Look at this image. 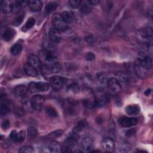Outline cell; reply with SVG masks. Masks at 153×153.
<instances>
[{"mask_svg":"<svg viewBox=\"0 0 153 153\" xmlns=\"http://www.w3.org/2000/svg\"><path fill=\"white\" fill-rule=\"evenodd\" d=\"M23 70L25 73L30 76L35 77L37 76L38 75V70L35 68L33 67L32 66L30 65L29 63L25 64L23 66Z\"/></svg>","mask_w":153,"mask_h":153,"instance_id":"cell-13","label":"cell"},{"mask_svg":"<svg viewBox=\"0 0 153 153\" xmlns=\"http://www.w3.org/2000/svg\"><path fill=\"white\" fill-rule=\"evenodd\" d=\"M44 69L50 74L59 72L60 70V65L57 57L48 50L44 57Z\"/></svg>","mask_w":153,"mask_h":153,"instance_id":"cell-1","label":"cell"},{"mask_svg":"<svg viewBox=\"0 0 153 153\" xmlns=\"http://www.w3.org/2000/svg\"><path fill=\"white\" fill-rule=\"evenodd\" d=\"M15 33H16L15 30L13 29H11V28L6 29L2 34V38L4 41H11L14 36Z\"/></svg>","mask_w":153,"mask_h":153,"instance_id":"cell-20","label":"cell"},{"mask_svg":"<svg viewBox=\"0 0 153 153\" xmlns=\"http://www.w3.org/2000/svg\"><path fill=\"white\" fill-rule=\"evenodd\" d=\"M1 116H4V115H7L10 111V108L5 104H1Z\"/></svg>","mask_w":153,"mask_h":153,"instance_id":"cell-32","label":"cell"},{"mask_svg":"<svg viewBox=\"0 0 153 153\" xmlns=\"http://www.w3.org/2000/svg\"><path fill=\"white\" fill-rule=\"evenodd\" d=\"M117 76L122 82H127L128 81V76L123 71H119L117 73Z\"/></svg>","mask_w":153,"mask_h":153,"instance_id":"cell-28","label":"cell"},{"mask_svg":"<svg viewBox=\"0 0 153 153\" xmlns=\"http://www.w3.org/2000/svg\"><path fill=\"white\" fill-rule=\"evenodd\" d=\"M25 137V131L24 130H20L17 133L15 142H22L24 140Z\"/></svg>","mask_w":153,"mask_h":153,"instance_id":"cell-30","label":"cell"},{"mask_svg":"<svg viewBox=\"0 0 153 153\" xmlns=\"http://www.w3.org/2000/svg\"><path fill=\"white\" fill-rule=\"evenodd\" d=\"M61 16L67 24H69L72 23L74 19V15L72 14V13H71L69 11H63L61 14Z\"/></svg>","mask_w":153,"mask_h":153,"instance_id":"cell-21","label":"cell"},{"mask_svg":"<svg viewBox=\"0 0 153 153\" xmlns=\"http://www.w3.org/2000/svg\"><path fill=\"white\" fill-rule=\"evenodd\" d=\"M35 23V20L34 18L33 17H30L26 22V24H25V27L27 29H29L30 28H32L34 25Z\"/></svg>","mask_w":153,"mask_h":153,"instance_id":"cell-34","label":"cell"},{"mask_svg":"<svg viewBox=\"0 0 153 153\" xmlns=\"http://www.w3.org/2000/svg\"><path fill=\"white\" fill-rule=\"evenodd\" d=\"M27 134L29 137L34 138L38 134L37 130L34 127L30 126L27 128Z\"/></svg>","mask_w":153,"mask_h":153,"instance_id":"cell-29","label":"cell"},{"mask_svg":"<svg viewBox=\"0 0 153 153\" xmlns=\"http://www.w3.org/2000/svg\"><path fill=\"white\" fill-rule=\"evenodd\" d=\"M48 148L50 151L53 153H60L62 152V148L60 144L55 140H52L50 142L48 145Z\"/></svg>","mask_w":153,"mask_h":153,"instance_id":"cell-15","label":"cell"},{"mask_svg":"<svg viewBox=\"0 0 153 153\" xmlns=\"http://www.w3.org/2000/svg\"><path fill=\"white\" fill-rule=\"evenodd\" d=\"M98 80H99V82L101 84H103V85H105V84L108 83V79H106V78L104 75H102V74H100L98 76Z\"/></svg>","mask_w":153,"mask_h":153,"instance_id":"cell-36","label":"cell"},{"mask_svg":"<svg viewBox=\"0 0 153 153\" xmlns=\"http://www.w3.org/2000/svg\"><path fill=\"white\" fill-rule=\"evenodd\" d=\"M27 63L36 69H39L41 68V61L39 58L35 54H32L28 56L27 58Z\"/></svg>","mask_w":153,"mask_h":153,"instance_id":"cell-11","label":"cell"},{"mask_svg":"<svg viewBox=\"0 0 153 153\" xmlns=\"http://www.w3.org/2000/svg\"><path fill=\"white\" fill-rule=\"evenodd\" d=\"M52 23L57 30L65 31L68 29V25L60 13H55L52 17Z\"/></svg>","mask_w":153,"mask_h":153,"instance_id":"cell-2","label":"cell"},{"mask_svg":"<svg viewBox=\"0 0 153 153\" xmlns=\"http://www.w3.org/2000/svg\"><path fill=\"white\" fill-rule=\"evenodd\" d=\"M152 29L150 27L145 28L140 32L139 35L143 44H149V41L152 38Z\"/></svg>","mask_w":153,"mask_h":153,"instance_id":"cell-7","label":"cell"},{"mask_svg":"<svg viewBox=\"0 0 153 153\" xmlns=\"http://www.w3.org/2000/svg\"><path fill=\"white\" fill-rule=\"evenodd\" d=\"M95 59V56L92 52H88L85 56V59L88 61H93Z\"/></svg>","mask_w":153,"mask_h":153,"instance_id":"cell-37","label":"cell"},{"mask_svg":"<svg viewBox=\"0 0 153 153\" xmlns=\"http://www.w3.org/2000/svg\"><path fill=\"white\" fill-rule=\"evenodd\" d=\"M108 98L105 95L100 96L97 99H96L95 106H102L105 105L108 102Z\"/></svg>","mask_w":153,"mask_h":153,"instance_id":"cell-23","label":"cell"},{"mask_svg":"<svg viewBox=\"0 0 153 153\" xmlns=\"http://www.w3.org/2000/svg\"><path fill=\"white\" fill-rule=\"evenodd\" d=\"M49 88V84L42 82H31L29 84V89L32 93L46 91Z\"/></svg>","mask_w":153,"mask_h":153,"instance_id":"cell-4","label":"cell"},{"mask_svg":"<svg viewBox=\"0 0 153 153\" xmlns=\"http://www.w3.org/2000/svg\"><path fill=\"white\" fill-rule=\"evenodd\" d=\"M151 89H147L145 91V94L146 96H149L150 94H151Z\"/></svg>","mask_w":153,"mask_h":153,"instance_id":"cell-44","label":"cell"},{"mask_svg":"<svg viewBox=\"0 0 153 153\" xmlns=\"http://www.w3.org/2000/svg\"><path fill=\"white\" fill-rule=\"evenodd\" d=\"M22 46L19 44H16L11 47L10 49V52L13 55L16 56L19 54L22 51Z\"/></svg>","mask_w":153,"mask_h":153,"instance_id":"cell-26","label":"cell"},{"mask_svg":"<svg viewBox=\"0 0 153 153\" xmlns=\"http://www.w3.org/2000/svg\"><path fill=\"white\" fill-rule=\"evenodd\" d=\"M119 123L124 127H130L136 126L138 123V120L136 118L122 117L119 120Z\"/></svg>","mask_w":153,"mask_h":153,"instance_id":"cell-9","label":"cell"},{"mask_svg":"<svg viewBox=\"0 0 153 153\" xmlns=\"http://www.w3.org/2000/svg\"><path fill=\"white\" fill-rule=\"evenodd\" d=\"M46 112L49 116H50L51 117H56L58 115V114H57V111H56V109L51 106L47 107Z\"/></svg>","mask_w":153,"mask_h":153,"instance_id":"cell-31","label":"cell"},{"mask_svg":"<svg viewBox=\"0 0 153 153\" xmlns=\"http://www.w3.org/2000/svg\"><path fill=\"white\" fill-rule=\"evenodd\" d=\"M81 1H78V0H71L69 1V5L70 6L73 8H78L80 6Z\"/></svg>","mask_w":153,"mask_h":153,"instance_id":"cell-35","label":"cell"},{"mask_svg":"<svg viewBox=\"0 0 153 153\" xmlns=\"http://www.w3.org/2000/svg\"><path fill=\"white\" fill-rule=\"evenodd\" d=\"M63 130H57L53 131L52 133H50L46 136L47 140H50V139H56L57 137H59L60 136H61L63 133Z\"/></svg>","mask_w":153,"mask_h":153,"instance_id":"cell-25","label":"cell"},{"mask_svg":"<svg viewBox=\"0 0 153 153\" xmlns=\"http://www.w3.org/2000/svg\"><path fill=\"white\" fill-rule=\"evenodd\" d=\"M28 5L30 10L33 12L39 11L42 7V2L39 1H29Z\"/></svg>","mask_w":153,"mask_h":153,"instance_id":"cell-17","label":"cell"},{"mask_svg":"<svg viewBox=\"0 0 153 153\" xmlns=\"http://www.w3.org/2000/svg\"><path fill=\"white\" fill-rule=\"evenodd\" d=\"M88 2L91 5H96L100 2L99 1L97 0H89Z\"/></svg>","mask_w":153,"mask_h":153,"instance_id":"cell-42","label":"cell"},{"mask_svg":"<svg viewBox=\"0 0 153 153\" xmlns=\"http://www.w3.org/2000/svg\"><path fill=\"white\" fill-rule=\"evenodd\" d=\"M19 152H21V153H31L33 152V149L30 146L26 145V146H22L19 149Z\"/></svg>","mask_w":153,"mask_h":153,"instance_id":"cell-33","label":"cell"},{"mask_svg":"<svg viewBox=\"0 0 153 153\" xmlns=\"http://www.w3.org/2000/svg\"><path fill=\"white\" fill-rule=\"evenodd\" d=\"M102 144L103 148L108 151H112L115 148V143L110 137H105L103 139Z\"/></svg>","mask_w":153,"mask_h":153,"instance_id":"cell-12","label":"cell"},{"mask_svg":"<svg viewBox=\"0 0 153 153\" xmlns=\"http://www.w3.org/2000/svg\"><path fill=\"white\" fill-rule=\"evenodd\" d=\"M108 87L110 93L117 94L120 92L121 87L118 79L115 78H111L108 80Z\"/></svg>","mask_w":153,"mask_h":153,"instance_id":"cell-5","label":"cell"},{"mask_svg":"<svg viewBox=\"0 0 153 153\" xmlns=\"http://www.w3.org/2000/svg\"><path fill=\"white\" fill-rule=\"evenodd\" d=\"M126 112L130 115H136L140 112V107L137 105H130L126 107Z\"/></svg>","mask_w":153,"mask_h":153,"instance_id":"cell-16","label":"cell"},{"mask_svg":"<svg viewBox=\"0 0 153 153\" xmlns=\"http://www.w3.org/2000/svg\"><path fill=\"white\" fill-rule=\"evenodd\" d=\"M45 102V99L41 95H35L30 100V106L32 109L39 111L42 109Z\"/></svg>","mask_w":153,"mask_h":153,"instance_id":"cell-6","label":"cell"},{"mask_svg":"<svg viewBox=\"0 0 153 153\" xmlns=\"http://www.w3.org/2000/svg\"><path fill=\"white\" fill-rule=\"evenodd\" d=\"M134 133H135V131H134V130L131 129V130H128L126 132V135L128 136H130L131 135H133L134 134Z\"/></svg>","mask_w":153,"mask_h":153,"instance_id":"cell-43","label":"cell"},{"mask_svg":"<svg viewBox=\"0 0 153 153\" xmlns=\"http://www.w3.org/2000/svg\"><path fill=\"white\" fill-rule=\"evenodd\" d=\"M86 122L84 120H82L80 121L78 123V124H76V127H75V128L74 129L73 133H75L76 134H78V132L82 131L83 130V128H85V127L86 126Z\"/></svg>","mask_w":153,"mask_h":153,"instance_id":"cell-24","label":"cell"},{"mask_svg":"<svg viewBox=\"0 0 153 153\" xmlns=\"http://www.w3.org/2000/svg\"><path fill=\"white\" fill-rule=\"evenodd\" d=\"M1 9L5 14L10 15L13 12V3L8 1H2L1 2Z\"/></svg>","mask_w":153,"mask_h":153,"instance_id":"cell-14","label":"cell"},{"mask_svg":"<svg viewBox=\"0 0 153 153\" xmlns=\"http://www.w3.org/2000/svg\"><path fill=\"white\" fill-rule=\"evenodd\" d=\"M17 132L16 131V130H13L11 132L10 135V138L11 140L15 142L16 137V136H17Z\"/></svg>","mask_w":153,"mask_h":153,"instance_id":"cell-40","label":"cell"},{"mask_svg":"<svg viewBox=\"0 0 153 153\" xmlns=\"http://www.w3.org/2000/svg\"><path fill=\"white\" fill-rule=\"evenodd\" d=\"M48 36L51 42L54 43H59L62 39L60 31L56 29H51L48 32Z\"/></svg>","mask_w":153,"mask_h":153,"instance_id":"cell-10","label":"cell"},{"mask_svg":"<svg viewBox=\"0 0 153 153\" xmlns=\"http://www.w3.org/2000/svg\"><path fill=\"white\" fill-rule=\"evenodd\" d=\"M27 92V88L25 85H19L15 87L14 93L17 97H23L26 94Z\"/></svg>","mask_w":153,"mask_h":153,"instance_id":"cell-18","label":"cell"},{"mask_svg":"<svg viewBox=\"0 0 153 153\" xmlns=\"http://www.w3.org/2000/svg\"><path fill=\"white\" fill-rule=\"evenodd\" d=\"M10 121L8 120H5L2 123V127L4 129H7L10 127Z\"/></svg>","mask_w":153,"mask_h":153,"instance_id":"cell-41","label":"cell"},{"mask_svg":"<svg viewBox=\"0 0 153 153\" xmlns=\"http://www.w3.org/2000/svg\"><path fill=\"white\" fill-rule=\"evenodd\" d=\"M57 7V4L55 1H51L49 2L47 5H45V13L47 14H49L50 13H52Z\"/></svg>","mask_w":153,"mask_h":153,"instance_id":"cell-22","label":"cell"},{"mask_svg":"<svg viewBox=\"0 0 153 153\" xmlns=\"http://www.w3.org/2000/svg\"><path fill=\"white\" fill-rule=\"evenodd\" d=\"M66 83V79L58 75L53 76L50 79V85L56 91L62 90Z\"/></svg>","mask_w":153,"mask_h":153,"instance_id":"cell-3","label":"cell"},{"mask_svg":"<svg viewBox=\"0 0 153 153\" xmlns=\"http://www.w3.org/2000/svg\"><path fill=\"white\" fill-rule=\"evenodd\" d=\"M80 11L84 14H87L90 13L91 10V5L88 1H82L80 4Z\"/></svg>","mask_w":153,"mask_h":153,"instance_id":"cell-19","label":"cell"},{"mask_svg":"<svg viewBox=\"0 0 153 153\" xmlns=\"http://www.w3.org/2000/svg\"><path fill=\"white\" fill-rule=\"evenodd\" d=\"M69 89L71 91H72L73 92H77L79 90V87L77 85H76L75 84H73L69 86Z\"/></svg>","mask_w":153,"mask_h":153,"instance_id":"cell-39","label":"cell"},{"mask_svg":"<svg viewBox=\"0 0 153 153\" xmlns=\"http://www.w3.org/2000/svg\"><path fill=\"white\" fill-rule=\"evenodd\" d=\"M81 149L84 152H90L93 147V139L90 137H84L80 143Z\"/></svg>","mask_w":153,"mask_h":153,"instance_id":"cell-8","label":"cell"},{"mask_svg":"<svg viewBox=\"0 0 153 153\" xmlns=\"http://www.w3.org/2000/svg\"><path fill=\"white\" fill-rule=\"evenodd\" d=\"M16 2L19 5V7L20 8H22V7H26V5H28L29 1H17Z\"/></svg>","mask_w":153,"mask_h":153,"instance_id":"cell-38","label":"cell"},{"mask_svg":"<svg viewBox=\"0 0 153 153\" xmlns=\"http://www.w3.org/2000/svg\"><path fill=\"white\" fill-rule=\"evenodd\" d=\"M25 17V13H23V12H20L19 13L17 14V16L16 17V18L14 20V25L15 26H19L20 25L23 20V19Z\"/></svg>","mask_w":153,"mask_h":153,"instance_id":"cell-27","label":"cell"}]
</instances>
